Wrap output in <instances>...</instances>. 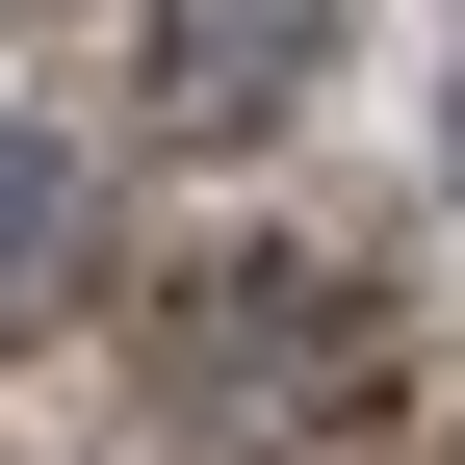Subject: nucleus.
I'll return each instance as SVG.
<instances>
[{
    "label": "nucleus",
    "mask_w": 465,
    "mask_h": 465,
    "mask_svg": "<svg viewBox=\"0 0 465 465\" xmlns=\"http://www.w3.org/2000/svg\"><path fill=\"white\" fill-rule=\"evenodd\" d=\"M440 155H465V130H440Z\"/></svg>",
    "instance_id": "nucleus-4"
},
{
    "label": "nucleus",
    "mask_w": 465,
    "mask_h": 465,
    "mask_svg": "<svg viewBox=\"0 0 465 465\" xmlns=\"http://www.w3.org/2000/svg\"><path fill=\"white\" fill-rule=\"evenodd\" d=\"M52 232H78V130H0V311L52 284Z\"/></svg>",
    "instance_id": "nucleus-3"
},
{
    "label": "nucleus",
    "mask_w": 465,
    "mask_h": 465,
    "mask_svg": "<svg viewBox=\"0 0 465 465\" xmlns=\"http://www.w3.org/2000/svg\"><path fill=\"white\" fill-rule=\"evenodd\" d=\"M362 362H388L362 259H207L182 311H155V388H182L207 465H311V388H362Z\"/></svg>",
    "instance_id": "nucleus-1"
},
{
    "label": "nucleus",
    "mask_w": 465,
    "mask_h": 465,
    "mask_svg": "<svg viewBox=\"0 0 465 465\" xmlns=\"http://www.w3.org/2000/svg\"><path fill=\"white\" fill-rule=\"evenodd\" d=\"M311 78H336V0H155V52H130V130L232 155V130H284Z\"/></svg>",
    "instance_id": "nucleus-2"
}]
</instances>
